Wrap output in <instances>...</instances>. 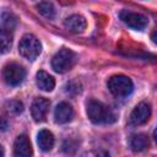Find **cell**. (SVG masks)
Here are the masks:
<instances>
[{
  "instance_id": "7402d4cb",
  "label": "cell",
  "mask_w": 157,
  "mask_h": 157,
  "mask_svg": "<svg viewBox=\"0 0 157 157\" xmlns=\"http://www.w3.org/2000/svg\"><path fill=\"white\" fill-rule=\"evenodd\" d=\"M96 157H109V155H108V152H105V151H101V152H98V153L96 155Z\"/></svg>"
},
{
  "instance_id": "603a6c76",
  "label": "cell",
  "mask_w": 157,
  "mask_h": 157,
  "mask_svg": "<svg viewBox=\"0 0 157 157\" xmlns=\"http://www.w3.org/2000/svg\"><path fill=\"white\" fill-rule=\"evenodd\" d=\"M153 139H155V141H156V144H157V129L153 131Z\"/></svg>"
},
{
  "instance_id": "3957f363",
  "label": "cell",
  "mask_w": 157,
  "mask_h": 157,
  "mask_svg": "<svg viewBox=\"0 0 157 157\" xmlns=\"http://www.w3.org/2000/svg\"><path fill=\"white\" fill-rule=\"evenodd\" d=\"M18 52L25 59L33 61L39 56V54L42 52V44L36 36L25 34L20 40Z\"/></svg>"
},
{
  "instance_id": "277c9868",
  "label": "cell",
  "mask_w": 157,
  "mask_h": 157,
  "mask_svg": "<svg viewBox=\"0 0 157 157\" xmlns=\"http://www.w3.org/2000/svg\"><path fill=\"white\" fill-rule=\"evenodd\" d=\"M108 90L115 97H126L132 92V81L125 75H114L108 80Z\"/></svg>"
},
{
  "instance_id": "d6986e66",
  "label": "cell",
  "mask_w": 157,
  "mask_h": 157,
  "mask_svg": "<svg viewBox=\"0 0 157 157\" xmlns=\"http://www.w3.org/2000/svg\"><path fill=\"white\" fill-rule=\"evenodd\" d=\"M65 91L69 93V94H77L81 92V85L78 81H70L66 83V87H65Z\"/></svg>"
},
{
  "instance_id": "4fadbf2b",
  "label": "cell",
  "mask_w": 157,
  "mask_h": 157,
  "mask_svg": "<svg viewBox=\"0 0 157 157\" xmlns=\"http://www.w3.org/2000/svg\"><path fill=\"white\" fill-rule=\"evenodd\" d=\"M37 142L39 145V148L44 152H48L54 146V135L49 130H40L37 136Z\"/></svg>"
},
{
  "instance_id": "5bb4252c",
  "label": "cell",
  "mask_w": 157,
  "mask_h": 157,
  "mask_svg": "<svg viewBox=\"0 0 157 157\" xmlns=\"http://www.w3.org/2000/svg\"><path fill=\"white\" fill-rule=\"evenodd\" d=\"M148 137L145 134H136L130 140V147L135 152H141L148 147Z\"/></svg>"
},
{
  "instance_id": "9c48e42d",
  "label": "cell",
  "mask_w": 157,
  "mask_h": 157,
  "mask_svg": "<svg viewBox=\"0 0 157 157\" xmlns=\"http://www.w3.org/2000/svg\"><path fill=\"white\" fill-rule=\"evenodd\" d=\"M13 156L15 157H32L33 150L29 139L26 135H20L13 142Z\"/></svg>"
},
{
  "instance_id": "7c38bea8",
  "label": "cell",
  "mask_w": 157,
  "mask_h": 157,
  "mask_svg": "<svg viewBox=\"0 0 157 157\" xmlns=\"http://www.w3.org/2000/svg\"><path fill=\"white\" fill-rule=\"evenodd\" d=\"M36 82H37V86L42 90V91H45V92H50L54 86H55V80L52 75H49L48 72L40 70L37 72L36 75Z\"/></svg>"
},
{
  "instance_id": "7a4b0ae2",
  "label": "cell",
  "mask_w": 157,
  "mask_h": 157,
  "mask_svg": "<svg viewBox=\"0 0 157 157\" xmlns=\"http://www.w3.org/2000/svg\"><path fill=\"white\" fill-rule=\"evenodd\" d=\"M77 61L76 54L67 49V48H61L59 52L55 53V55L52 59V67L54 71L59 74H64L74 67V65Z\"/></svg>"
},
{
  "instance_id": "5b68a950",
  "label": "cell",
  "mask_w": 157,
  "mask_h": 157,
  "mask_svg": "<svg viewBox=\"0 0 157 157\" xmlns=\"http://www.w3.org/2000/svg\"><path fill=\"white\" fill-rule=\"evenodd\" d=\"M2 76L7 85L17 86L23 81V78L26 76V70L22 65L17 64V63H9L4 67Z\"/></svg>"
},
{
  "instance_id": "8fae6325",
  "label": "cell",
  "mask_w": 157,
  "mask_h": 157,
  "mask_svg": "<svg viewBox=\"0 0 157 157\" xmlns=\"http://www.w3.org/2000/svg\"><path fill=\"white\" fill-rule=\"evenodd\" d=\"M64 26L72 33H82L86 29V18L81 15H71L64 21Z\"/></svg>"
},
{
  "instance_id": "44dd1931",
  "label": "cell",
  "mask_w": 157,
  "mask_h": 157,
  "mask_svg": "<svg viewBox=\"0 0 157 157\" xmlns=\"http://www.w3.org/2000/svg\"><path fill=\"white\" fill-rule=\"evenodd\" d=\"M151 39H152V42L157 45V29H155V31L151 33Z\"/></svg>"
},
{
  "instance_id": "9a60e30c",
  "label": "cell",
  "mask_w": 157,
  "mask_h": 157,
  "mask_svg": "<svg viewBox=\"0 0 157 157\" xmlns=\"http://www.w3.org/2000/svg\"><path fill=\"white\" fill-rule=\"evenodd\" d=\"M17 25V18L16 16L10 12L4 10L1 12V31H6V32H11Z\"/></svg>"
},
{
  "instance_id": "e0dca14e",
  "label": "cell",
  "mask_w": 157,
  "mask_h": 157,
  "mask_svg": "<svg viewBox=\"0 0 157 157\" xmlns=\"http://www.w3.org/2000/svg\"><path fill=\"white\" fill-rule=\"evenodd\" d=\"M0 39H1V53L5 54L6 52L10 50V48L12 45V34H11V32L1 31Z\"/></svg>"
},
{
  "instance_id": "ac0fdd59",
  "label": "cell",
  "mask_w": 157,
  "mask_h": 157,
  "mask_svg": "<svg viewBox=\"0 0 157 157\" xmlns=\"http://www.w3.org/2000/svg\"><path fill=\"white\" fill-rule=\"evenodd\" d=\"M6 110L10 114H20L23 110V104L17 99L9 101V102H6Z\"/></svg>"
},
{
  "instance_id": "ba28073f",
  "label": "cell",
  "mask_w": 157,
  "mask_h": 157,
  "mask_svg": "<svg viewBox=\"0 0 157 157\" xmlns=\"http://www.w3.org/2000/svg\"><path fill=\"white\" fill-rule=\"evenodd\" d=\"M49 107H50L49 99H47L44 97L36 98L31 104V114H32V118L34 119V121H43L48 114Z\"/></svg>"
},
{
  "instance_id": "6da1fadb",
  "label": "cell",
  "mask_w": 157,
  "mask_h": 157,
  "mask_svg": "<svg viewBox=\"0 0 157 157\" xmlns=\"http://www.w3.org/2000/svg\"><path fill=\"white\" fill-rule=\"evenodd\" d=\"M88 119L94 124H112L117 120L113 110L97 99H90L86 105Z\"/></svg>"
},
{
  "instance_id": "52a82bcc",
  "label": "cell",
  "mask_w": 157,
  "mask_h": 157,
  "mask_svg": "<svg viewBox=\"0 0 157 157\" xmlns=\"http://www.w3.org/2000/svg\"><path fill=\"white\" fill-rule=\"evenodd\" d=\"M150 117H151V107H150V104L146 103V102H141L131 112L130 118H129V124L134 125V126L142 125L150 119Z\"/></svg>"
},
{
  "instance_id": "8992f818",
  "label": "cell",
  "mask_w": 157,
  "mask_h": 157,
  "mask_svg": "<svg viewBox=\"0 0 157 157\" xmlns=\"http://www.w3.org/2000/svg\"><path fill=\"white\" fill-rule=\"evenodd\" d=\"M119 17L126 26H129L130 28L136 29V31H142L148 23V20L144 15L132 12L129 10H121L119 12Z\"/></svg>"
},
{
  "instance_id": "30bf717a",
  "label": "cell",
  "mask_w": 157,
  "mask_h": 157,
  "mask_svg": "<svg viewBox=\"0 0 157 157\" xmlns=\"http://www.w3.org/2000/svg\"><path fill=\"white\" fill-rule=\"evenodd\" d=\"M74 117V109L67 102H60L54 110V119L59 124L69 123Z\"/></svg>"
},
{
  "instance_id": "2e32d148",
  "label": "cell",
  "mask_w": 157,
  "mask_h": 157,
  "mask_svg": "<svg viewBox=\"0 0 157 157\" xmlns=\"http://www.w3.org/2000/svg\"><path fill=\"white\" fill-rule=\"evenodd\" d=\"M37 9H38V12H39L42 16H44L45 18L52 20V18L55 17V9H54V6H53L52 2L42 1V2H39V4L37 5Z\"/></svg>"
},
{
  "instance_id": "ffe728a7",
  "label": "cell",
  "mask_w": 157,
  "mask_h": 157,
  "mask_svg": "<svg viewBox=\"0 0 157 157\" xmlns=\"http://www.w3.org/2000/svg\"><path fill=\"white\" fill-rule=\"evenodd\" d=\"M63 148H64V151L66 152V153H70V155H72L75 151H76V148H77V145L75 144H72V140H66L65 142H64V145H63Z\"/></svg>"
}]
</instances>
